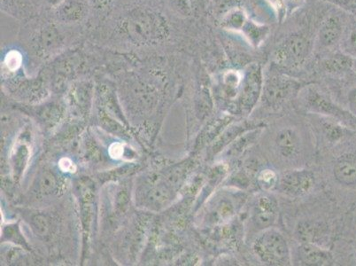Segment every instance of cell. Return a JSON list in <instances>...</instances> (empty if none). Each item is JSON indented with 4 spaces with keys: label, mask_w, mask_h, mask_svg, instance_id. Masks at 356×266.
<instances>
[{
    "label": "cell",
    "mask_w": 356,
    "mask_h": 266,
    "mask_svg": "<svg viewBox=\"0 0 356 266\" xmlns=\"http://www.w3.org/2000/svg\"><path fill=\"white\" fill-rule=\"evenodd\" d=\"M120 37L136 47H154L166 41L170 28L161 13L149 6H134L119 19Z\"/></svg>",
    "instance_id": "1"
},
{
    "label": "cell",
    "mask_w": 356,
    "mask_h": 266,
    "mask_svg": "<svg viewBox=\"0 0 356 266\" xmlns=\"http://www.w3.org/2000/svg\"><path fill=\"white\" fill-rule=\"evenodd\" d=\"M252 249L259 261L264 265L284 266L293 262L286 237L274 227L258 233L252 242Z\"/></svg>",
    "instance_id": "2"
},
{
    "label": "cell",
    "mask_w": 356,
    "mask_h": 266,
    "mask_svg": "<svg viewBox=\"0 0 356 266\" xmlns=\"http://www.w3.org/2000/svg\"><path fill=\"white\" fill-rule=\"evenodd\" d=\"M67 28L70 27L58 24L51 18V20L38 22L29 37V50L43 57L66 50L70 40L66 31Z\"/></svg>",
    "instance_id": "3"
},
{
    "label": "cell",
    "mask_w": 356,
    "mask_h": 266,
    "mask_svg": "<svg viewBox=\"0 0 356 266\" xmlns=\"http://www.w3.org/2000/svg\"><path fill=\"white\" fill-rule=\"evenodd\" d=\"M314 51V41L307 36L296 33L288 36L273 52V61L284 69H297L306 63Z\"/></svg>",
    "instance_id": "4"
},
{
    "label": "cell",
    "mask_w": 356,
    "mask_h": 266,
    "mask_svg": "<svg viewBox=\"0 0 356 266\" xmlns=\"http://www.w3.org/2000/svg\"><path fill=\"white\" fill-rule=\"evenodd\" d=\"M264 81V71L258 63H249L243 70L241 86L234 102L236 112L242 116L251 114L261 98Z\"/></svg>",
    "instance_id": "5"
},
{
    "label": "cell",
    "mask_w": 356,
    "mask_h": 266,
    "mask_svg": "<svg viewBox=\"0 0 356 266\" xmlns=\"http://www.w3.org/2000/svg\"><path fill=\"white\" fill-rule=\"evenodd\" d=\"M300 90V84L296 79L283 73L271 72L264 76L261 100L266 108L278 110Z\"/></svg>",
    "instance_id": "6"
},
{
    "label": "cell",
    "mask_w": 356,
    "mask_h": 266,
    "mask_svg": "<svg viewBox=\"0 0 356 266\" xmlns=\"http://www.w3.org/2000/svg\"><path fill=\"white\" fill-rule=\"evenodd\" d=\"M348 16L342 12H332L320 24L314 40V51L332 53L339 44L344 34Z\"/></svg>",
    "instance_id": "7"
},
{
    "label": "cell",
    "mask_w": 356,
    "mask_h": 266,
    "mask_svg": "<svg viewBox=\"0 0 356 266\" xmlns=\"http://www.w3.org/2000/svg\"><path fill=\"white\" fill-rule=\"evenodd\" d=\"M273 147L281 160L296 162L304 151V139L299 129L292 125L283 126L275 132Z\"/></svg>",
    "instance_id": "8"
},
{
    "label": "cell",
    "mask_w": 356,
    "mask_h": 266,
    "mask_svg": "<svg viewBox=\"0 0 356 266\" xmlns=\"http://www.w3.org/2000/svg\"><path fill=\"white\" fill-rule=\"evenodd\" d=\"M92 11L90 0H64L51 11V18L67 27H77L88 20Z\"/></svg>",
    "instance_id": "9"
},
{
    "label": "cell",
    "mask_w": 356,
    "mask_h": 266,
    "mask_svg": "<svg viewBox=\"0 0 356 266\" xmlns=\"http://www.w3.org/2000/svg\"><path fill=\"white\" fill-rule=\"evenodd\" d=\"M316 178L307 169H293L280 177L277 187L280 192L290 197H302L312 192Z\"/></svg>",
    "instance_id": "10"
},
{
    "label": "cell",
    "mask_w": 356,
    "mask_h": 266,
    "mask_svg": "<svg viewBox=\"0 0 356 266\" xmlns=\"http://www.w3.org/2000/svg\"><path fill=\"white\" fill-rule=\"evenodd\" d=\"M277 216L278 204L273 196L265 194L257 197L252 207L250 219L258 233L273 227Z\"/></svg>",
    "instance_id": "11"
},
{
    "label": "cell",
    "mask_w": 356,
    "mask_h": 266,
    "mask_svg": "<svg viewBox=\"0 0 356 266\" xmlns=\"http://www.w3.org/2000/svg\"><path fill=\"white\" fill-rule=\"evenodd\" d=\"M238 199L232 194H216L209 206V221L215 226L231 221L238 212Z\"/></svg>",
    "instance_id": "12"
},
{
    "label": "cell",
    "mask_w": 356,
    "mask_h": 266,
    "mask_svg": "<svg viewBox=\"0 0 356 266\" xmlns=\"http://www.w3.org/2000/svg\"><path fill=\"white\" fill-rule=\"evenodd\" d=\"M264 127V123H254V122L241 121L238 123H232L222 132L221 134L213 141L211 147L212 157L222 153L229 145L235 141L238 137L244 133L251 131L252 129Z\"/></svg>",
    "instance_id": "13"
},
{
    "label": "cell",
    "mask_w": 356,
    "mask_h": 266,
    "mask_svg": "<svg viewBox=\"0 0 356 266\" xmlns=\"http://www.w3.org/2000/svg\"><path fill=\"white\" fill-rule=\"evenodd\" d=\"M296 258L300 265L326 266L332 263V256L328 249L312 242H302L298 247Z\"/></svg>",
    "instance_id": "14"
},
{
    "label": "cell",
    "mask_w": 356,
    "mask_h": 266,
    "mask_svg": "<svg viewBox=\"0 0 356 266\" xmlns=\"http://www.w3.org/2000/svg\"><path fill=\"white\" fill-rule=\"evenodd\" d=\"M336 182L346 187H356V155L346 154L337 158L332 167Z\"/></svg>",
    "instance_id": "15"
},
{
    "label": "cell",
    "mask_w": 356,
    "mask_h": 266,
    "mask_svg": "<svg viewBox=\"0 0 356 266\" xmlns=\"http://www.w3.org/2000/svg\"><path fill=\"white\" fill-rule=\"evenodd\" d=\"M321 68L330 75H343L353 70V59L339 52H332L321 61Z\"/></svg>",
    "instance_id": "16"
},
{
    "label": "cell",
    "mask_w": 356,
    "mask_h": 266,
    "mask_svg": "<svg viewBox=\"0 0 356 266\" xmlns=\"http://www.w3.org/2000/svg\"><path fill=\"white\" fill-rule=\"evenodd\" d=\"M270 27L249 18L239 33L252 48H259L267 40L270 35Z\"/></svg>",
    "instance_id": "17"
},
{
    "label": "cell",
    "mask_w": 356,
    "mask_h": 266,
    "mask_svg": "<svg viewBox=\"0 0 356 266\" xmlns=\"http://www.w3.org/2000/svg\"><path fill=\"white\" fill-rule=\"evenodd\" d=\"M264 127H259L252 129L244 134L241 135L233 141L225 151L222 152L225 155V157L235 158L238 157L239 155L244 153L248 148H251L252 145L258 141L259 137L261 136L262 129Z\"/></svg>",
    "instance_id": "18"
},
{
    "label": "cell",
    "mask_w": 356,
    "mask_h": 266,
    "mask_svg": "<svg viewBox=\"0 0 356 266\" xmlns=\"http://www.w3.org/2000/svg\"><path fill=\"white\" fill-rule=\"evenodd\" d=\"M243 70H228L222 72L220 79L221 92L226 99L234 100L237 98L241 86Z\"/></svg>",
    "instance_id": "19"
},
{
    "label": "cell",
    "mask_w": 356,
    "mask_h": 266,
    "mask_svg": "<svg viewBox=\"0 0 356 266\" xmlns=\"http://www.w3.org/2000/svg\"><path fill=\"white\" fill-rule=\"evenodd\" d=\"M1 11L18 20H25L33 14L32 0H1Z\"/></svg>",
    "instance_id": "20"
},
{
    "label": "cell",
    "mask_w": 356,
    "mask_h": 266,
    "mask_svg": "<svg viewBox=\"0 0 356 266\" xmlns=\"http://www.w3.org/2000/svg\"><path fill=\"white\" fill-rule=\"evenodd\" d=\"M249 17L241 8H233L223 15L221 26L225 30L233 32H241Z\"/></svg>",
    "instance_id": "21"
},
{
    "label": "cell",
    "mask_w": 356,
    "mask_h": 266,
    "mask_svg": "<svg viewBox=\"0 0 356 266\" xmlns=\"http://www.w3.org/2000/svg\"><path fill=\"white\" fill-rule=\"evenodd\" d=\"M341 53L356 59V21L349 19L339 47Z\"/></svg>",
    "instance_id": "22"
},
{
    "label": "cell",
    "mask_w": 356,
    "mask_h": 266,
    "mask_svg": "<svg viewBox=\"0 0 356 266\" xmlns=\"http://www.w3.org/2000/svg\"><path fill=\"white\" fill-rule=\"evenodd\" d=\"M3 55L2 64L9 72H16L21 69L24 63V54L22 48L11 47L5 49Z\"/></svg>",
    "instance_id": "23"
},
{
    "label": "cell",
    "mask_w": 356,
    "mask_h": 266,
    "mask_svg": "<svg viewBox=\"0 0 356 266\" xmlns=\"http://www.w3.org/2000/svg\"><path fill=\"white\" fill-rule=\"evenodd\" d=\"M278 181H280V176L273 169L265 168L257 173V183L264 192H270L277 188Z\"/></svg>",
    "instance_id": "24"
},
{
    "label": "cell",
    "mask_w": 356,
    "mask_h": 266,
    "mask_svg": "<svg viewBox=\"0 0 356 266\" xmlns=\"http://www.w3.org/2000/svg\"><path fill=\"white\" fill-rule=\"evenodd\" d=\"M168 6L179 17L187 18L193 15V0H168Z\"/></svg>",
    "instance_id": "25"
},
{
    "label": "cell",
    "mask_w": 356,
    "mask_h": 266,
    "mask_svg": "<svg viewBox=\"0 0 356 266\" xmlns=\"http://www.w3.org/2000/svg\"><path fill=\"white\" fill-rule=\"evenodd\" d=\"M265 1L273 8L278 22H283L286 20L287 15L284 0H265Z\"/></svg>",
    "instance_id": "26"
},
{
    "label": "cell",
    "mask_w": 356,
    "mask_h": 266,
    "mask_svg": "<svg viewBox=\"0 0 356 266\" xmlns=\"http://www.w3.org/2000/svg\"><path fill=\"white\" fill-rule=\"evenodd\" d=\"M345 109L356 116V84L349 87L345 95Z\"/></svg>",
    "instance_id": "27"
},
{
    "label": "cell",
    "mask_w": 356,
    "mask_h": 266,
    "mask_svg": "<svg viewBox=\"0 0 356 266\" xmlns=\"http://www.w3.org/2000/svg\"><path fill=\"white\" fill-rule=\"evenodd\" d=\"M306 1L307 0H284L287 17L302 8Z\"/></svg>",
    "instance_id": "28"
},
{
    "label": "cell",
    "mask_w": 356,
    "mask_h": 266,
    "mask_svg": "<svg viewBox=\"0 0 356 266\" xmlns=\"http://www.w3.org/2000/svg\"><path fill=\"white\" fill-rule=\"evenodd\" d=\"M108 153L111 158L115 159V160H118V159L122 158V155L124 154V144L119 143V142L113 143L111 146H110Z\"/></svg>",
    "instance_id": "29"
},
{
    "label": "cell",
    "mask_w": 356,
    "mask_h": 266,
    "mask_svg": "<svg viewBox=\"0 0 356 266\" xmlns=\"http://www.w3.org/2000/svg\"><path fill=\"white\" fill-rule=\"evenodd\" d=\"M59 167L61 171L64 173H74L76 171V165L74 164L73 162L70 158L63 157L61 158L59 162Z\"/></svg>",
    "instance_id": "30"
},
{
    "label": "cell",
    "mask_w": 356,
    "mask_h": 266,
    "mask_svg": "<svg viewBox=\"0 0 356 266\" xmlns=\"http://www.w3.org/2000/svg\"><path fill=\"white\" fill-rule=\"evenodd\" d=\"M111 2L112 0H90L92 9L96 10H104Z\"/></svg>",
    "instance_id": "31"
},
{
    "label": "cell",
    "mask_w": 356,
    "mask_h": 266,
    "mask_svg": "<svg viewBox=\"0 0 356 266\" xmlns=\"http://www.w3.org/2000/svg\"><path fill=\"white\" fill-rule=\"evenodd\" d=\"M64 0H41L42 4L47 10L53 11L58 6L60 5Z\"/></svg>",
    "instance_id": "32"
},
{
    "label": "cell",
    "mask_w": 356,
    "mask_h": 266,
    "mask_svg": "<svg viewBox=\"0 0 356 266\" xmlns=\"http://www.w3.org/2000/svg\"><path fill=\"white\" fill-rule=\"evenodd\" d=\"M353 70L356 72V59L353 60Z\"/></svg>",
    "instance_id": "33"
}]
</instances>
